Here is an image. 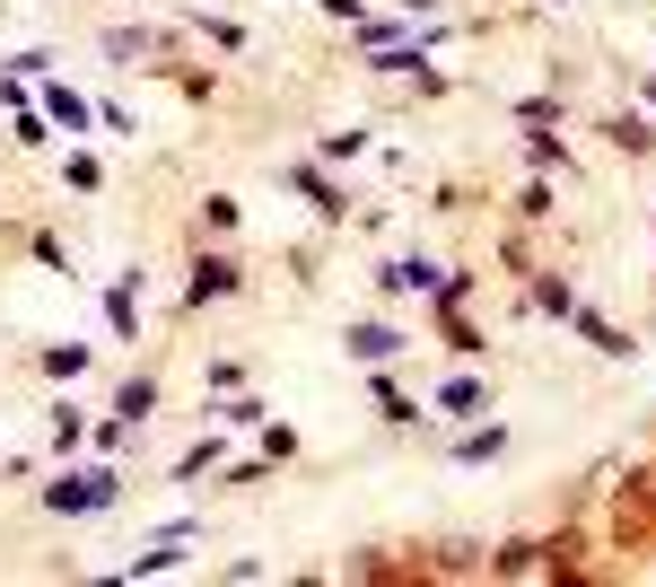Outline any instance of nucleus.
Here are the masks:
<instances>
[{"instance_id": "obj_1", "label": "nucleus", "mask_w": 656, "mask_h": 587, "mask_svg": "<svg viewBox=\"0 0 656 587\" xmlns=\"http://www.w3.org/2000/svg\"><path fill=\"white\" fill-rule=\"evenodd\" d=\"M228 290H236V254H202V263H193V307H211Z\"/></svg>"}, {"instance_id": "obj_2", "label": "nucleus", "mask_w": 656, "mask_h": 587, "mask_svg": "<svg viewBox=\"0 0 656 587\" xmlns=\"http://www.w3.org/2000/svg\"><path fill=\"white\" fill-rule=\"evenodd\" d=\"M350 352H359V359H377V368H385V359L403 352V334H394V325H350Z\"/></svg>"}, {"instance_id": "obj_3", "label": "nucleus", "mask_w": 656, "mask_h": 587, "mask_svg": "<svg viewBox=\"0 0 656 587\" xmlns=\"http://www.w3.org/2000/svg\"><path fill=\"white\" fill-rule=\"evenodd\" d=\"M437 263H421V254H403V263H385V290H430Z\"/></svg>"}, {"instance_id": "obj_4", "label": "nucleus", "mask_w": 656, "mask_h": 587, "mask_svg": "<svg viewBox=\"0 0 656 587\" xmlns=\"http://www.w3.org/2000/svg\"><path fill=\"white\" fill-rule=\"evenodd\" d=\"M114 412H123V421H149V412H158V386H149V377H131V386H123V403H114Z\"/></svg>"}, {"instance_id": "obj_5", "label": "nucleus", "mask_w": 656, "mask_h": 587, "mask_svg": "<svg viewBox=\"0 0 656 587\" xmlns=\"http://www.w3.org/2000/svg\"><path fill=\"white\" fill-rule=\"evenodd\" d=\"M403 9H430V0H403Z\"/></svg>"}]
</instances>
